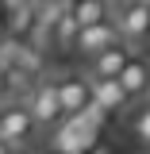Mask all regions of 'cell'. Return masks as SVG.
<instances>
[{
  "mask_svg": "<svg viewBox=\"0 0 150 154\" xmlns=\"http://www.w3.org/2000/svg\"><path fill=\"white\" fill-rule=\"evenodd\" d=\"M115 81L123 85V93L131 96V100H135V96H142V93H146V54H131V58H127V66L115 73Z\"/></svg>",
  "mask_w": 150,
  "mask_h": 154,
  "instance_id": "8",
  "label": "cell"
},
{
  "mask_svg": "<svg viewBox=\"0 0 150 154\" xmlns=\"http://www.w3.org/2000/svg\"><path fill=\"white\" fill-rule=\"evenodd\" d=\"M46 35L54 38V42L62 46V50H66V54H73V38H77V23L69 19V12H66L62 19H58V23L50 27V31H46Z\"/></svg>",
  "mask_w": 150,
  "mask_h": 154,
  "instance_id": "11",
  "label": "cell"
},
{
  "mask_svg": "<svg viewBox=\"0 0 150 154\" xmlns=\"http://www.w3.org/2000/svg\"><path fill=\"white\" fill-rule=\"evenodd\" d=\"M112 27H115V35L123 38L127 46L139 50V42H146V31H150V8H146V4L123 0L119 12H115V19H112Z\"/></svg>",
  "mask_w": 150,
  "mask_h": 154,
  "instance_id": "1",
  "label": "cell"
},
{
  "mask_svg": "<svg viewBox=\"0 0 150 154\" xmlns=\"http://www.w3.org/2000/svg\"><path fill=\"white\" fill-rule=\"evenodd\" d=\"M38 154H66V150H58V146H42Z\"/></svg>",
  "mask_w": 150,
  "mask_h": 154,
  "instance_id": "13",
  "label": "cell"
},
{
  "mask_svg": "<svg viewBox=\"0 0 150 154\" xmlns=\"http://www.w3.org/2000/svg\"><path fill=\"white\" fill-rule=\"evenodd\" d=\"M131 54H135V46H127L123 38H115L112 46H104L100 54H93V77H115L123 66H127Z\"/></svg>",
  "mask_w": 150,
  "mask_h": 154,
  "instance_id": "7",
  "label": "cell"
},
{
  "mask_svg": "<svg viewBox=\"0 0 150 154\" xmlns=\"http://www.w3.org/2000/svg\"><path fill=\"white\" fill-rule=\"evenodd\" d=\"M12 154H16V150H12Z\"/></svg>",
  "mask_w": 150,
  "mask_h": 154,
  "instance_id": "15",
  "label": "cell"
},
{
  "mask_svg": "<svg viewBox=\"0 0 150 154\" xmlns=\"http://www.w3.org/2000/svg\"><path fill=\"white\" fill-rule=\"evenodd\" d=\"M69 19L77 27L100 23V19H108V0H69Z\"/></svg>",
  "mask_w": 150,
  "mask_h": 154,
  "instance_id": "9",
  "label": "cell"
},
{
  "mask_svg": "<svg viewBox=\"0 0 150 154\" xmlns=\"http://www.w3.org/2000/svg\"><path fill=\"white\" fill-rule=\"evenodd\" d=\"M127 135H131L135 143H146L150 139V112H146V104H139V108L127 112Z\"/></svg>",
  "mask_w": 150,
  "mask_h": 154,
  "instance_id": "10",
  "label": "cell"
},
{
  "mask_svg": "<svg viewBox=\"0 0 150 154\" xmlns=\"http://www.w3.org/2000/svg\"><path fill=\"white\" fill-rule=\"evenodd\" d=\"M89 93H93V104H100L108 116L131 108V96L123 93V85L115 77H89Z\"/></svg>",
  "mask_w": 150,
  "mask_h": 154,
  "instance_id": "5",
  "label": "cell"
},
{
  "mask_svg": "<svg viewBox=\"0 0 150 154\" xmlns=\"http://www.w3.org/2000/svg\"><path fill=\"white\" fill-rule=\"evenodd\" d=\"M23 108L31 112L35 127H54L58 119H62V104H58L54 81H42V85H35V93H31V100H27Z\"/></svg>",
  "mask_w": 150,
  "mask_h": 154,
  "instance_id": "3",
  "label": "cell"
},
{
  "mask_svg": "<svg viewBox=\"0 0 150 154\" xmlns=\"http://www.w3.org/2000/svg\"><path fill=\"white\" fill-rule=\"evenodd\" d=\"M54 93H58V104H62V116L81 112V108L93 100V93H89V77H85V73H62L54 81Z\"/></svg>",
  "mask_w": 150,
  "mask_h": 154,
  "instance_id": "2",
  "label": "cell"
},
{
  "mask_svg": "<svg viewBox=\"0 0 150 154\" xmlns=\"http://www.w3.org/2000/svg\"><path fill=\"white\" fill-rule=\"evenodd\" d=\"M0 154H12V143H4V139H0Z\"/></svg>",
  "mask_w": 150,
  "mask_h": 154,
  "instance_id": "14",
  "label": "cell"
},
{
  "mask_svg": "<svg viewBox=\"0 0 150 154\" xmlns=\"http://www.w3.org/2000/svg\"><path fill=\"white\" fill-rule=\"evenodd\" d=\"M115 38H119V35H115L112 19H100V23H89V27H77L73 54H85V58H93V54H100L104 46H112Z\"/></svg>",
  "mask_w": 150,
  "mask_h": 154,
  "instance_id": "4",
  "label": "cell"
},
{
  "mask_svg": "<svg viewBox=\"0 0 150 154\" xmlns=\"http://www.w3.org/2000/svg\"><path fill=\"white\" fill-rule=\"evenodd\" d=\"M35 135V119H31V112L23 108V104H12V108H4L0 112V139L4 143H27Z\"/></svg>",
  "mask_w": 150,
  "mask_h": 154,
  "instance_id": "6",
  "label": "cell"
},
{
  "mask_svg": "<svg viewBox=\"0 0 150 154\" xmlns=\"http://www.w3.org/2000/svg\"><path fill=\"white\" fill-rule=\"evenodd\" d=\"M85 154H115V150H112V143H100V139H96V143H93Z\"/></svg>",
  "mask_w": 150,
  "mask_h": 154,
  "instance_id": "12",
  "label": "cell"
}]
</instances>
